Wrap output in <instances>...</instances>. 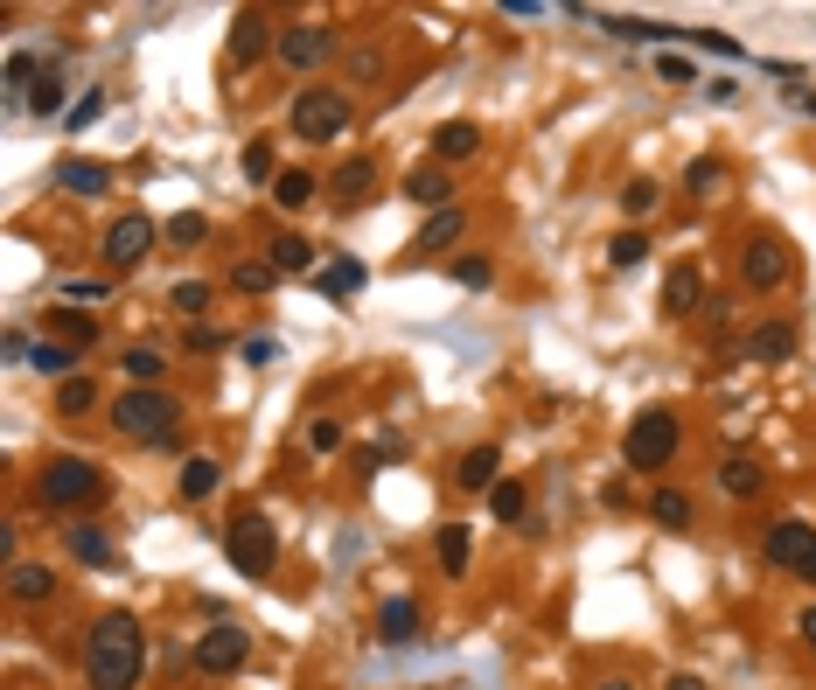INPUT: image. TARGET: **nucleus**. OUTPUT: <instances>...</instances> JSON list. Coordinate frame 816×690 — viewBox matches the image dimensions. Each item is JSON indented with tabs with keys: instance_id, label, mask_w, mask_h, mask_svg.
<instances>
[{
	"instance_id": "f257e3e1",
	"label": "nucleus",
	"mask_w": 816,
	"mask_h": 690,
	"mask_svg": "<svg viewBox=\"0 0 816 690\" xmlns=\"http://www.w3.org/2000/svg\"><path fill=\"white\" fill-rule=\"evenodd\" d=\"M147 670V634L134 614H98L91 621V642H85V683L91 690H134Z\"/></svg>"
},
{
	"instance_id": "f03ea898",
	"label": "nucleus",
	"mask_w": 816,
	"mask_h": 690,
	"mask_svg": "<svg viewBox=\"0 0 816 690\" xmlns=\"http://www.w3.org/2000/svg\"><path fill=\"white\" fill-rule=\"evenodd\" d=\"M112 433L134 440V446H175L181 440V405L168 391H119L112 397Z\"/></svg>"
},
{
	"instance_id": "7ed1b4c3",
	"label": "nucleus",
	"mask_w": 816,
	"mask_h": 690,
	"mask_svg": "<svg viewBox=\"0 0 816 690\" xmlns=\"http://www.w3.org/2000/svg\"><path fill=\"white\" fill-rule=\"evenodd\" d=\"M677 446H684V426H677V412L649 405V412H636V418H628V440H621L628 467H642V474H663V467L677 461Z\"/></svg>"
},
{
	"instance_id": "20e7f679",
	"label": "nucleus",
	"mask_w": 816,
	"mask_h": 690,
	"mask_svg": "<svg viewBox=\"0 0 816 690\" xmlns=\"http://www.w3.org/2000/svg\"><path fill=\"white\" fill-rule=\"evenodd\" d=\"M286 119H294V140L328 147V140H342V132H350V91H342V85H307Z\"/></svg>"
},
{
	"instance_id": "39448f33",
	"label": "nucleus",
	"mask_w": 816,
	"mask_h": 690,
	"mask_svg": "<svg viewBox=\"0 0 816 690\" xmlns=\"http://www.w3.org/2000/svg\"><path fill=\"white\" fill-rule=\"evenodd\" d=\"M105 495V474L91 461H77V454H57L42 474H36V502L42 510H85V502Z\"/></svg>"
},
{
	"instance_id": "423d86ee",
	"label": "nucleus",
	"mask_w": 816,
	"mask_h": 690,
	"mask_svg": "<svg viewBox=\"0 0 816 690\" xmlns=\"http://www.w3.org/2000/svg\"><path fill=\"white\" fill-rule=\"evenodd\" d=\"M224 559L238 565L245 579H273V565H279V538H273V523L258 516V510L230 516V530H224Z\"/></svg>"
},
{
	"instance_id": "0eeeda50",
	"label": "nucleus",
	"mask_w": 816,
	"mask_h": 690,
	"mask_svg": "<svg viewBox=\"0 0 816 690\" xmlns=\"http://www.w3.org/2000/svg\"><path fill=\"white\" fill-rule=\"evenodd\" d=\"M740 279H747V294H775V286L796 279V252H788V237L754 230L740 245Z\"/></svg>"
},
{
	"instance_id": "6e6552de",
	"label": "nucleus",
	"mask_w": 816,
	"mask_h": 690,
	"mask_svg": "<svg viewBox=\"0 0 816 690\" xmlns=\"http://www.w3.org/2000/svg\"><path fill=\"white\" fill-rule=\"evenodd\" d=\"M161 245V230H154V217H140V209H126V217H112V230H105V265H112V273H134V265Z\"/></svg>"
},
{
	"instance_id": "1a4fd4ad",
	"label": "nucleus",
	"mask_w": 816,
	"mask_h": 690,
	"mask_svg": "<svg viewBox=\"0 0 816 690\" xmlns=\"http://www.w3.org/2000/svg\"><path fill=\"white\" fill-rule=\"evenodd\" d=\"M245 655H252V634H245L238 621H217V628L196 642V670H203V677H238Z\"/></svg>"
},
{
	"instance_id": "9d476101",
	"label": "nucleus",
	"mask_w": 816,
	"mask_h": 690,
	"mask_svg": "<svg viewBox=\"0 0 816 690\" xmlns=\"http://www.w3.org/2000/svg\"><path fill=\"white\" fill-rule=\"evenodd\" d=\"M335 57V29L328 21H294V29H279V63L286 70H314Z\"/></svg>"
},
{
	"instance_id": "9b49d317",
	"label": "nucleus",
	"mask_w": 816,
	"mask_h": 690,
	"mask_svg": "<svg viewBox=\"0 0 816 690\" xmlns=\"http://www.w3.org/2000/svg\"><path fill=\"white\" fill-rule=\"evenodd\" d=\"M760 551H768V565H775V572H803V565H809V551H816V530H809L803 516H781V523H768Z\"/></svg>"
},
{
	"instance_id": "f8f14e48",
	"label": "nucleus",
	"mask_w": 816,
	"mask_h": 690,
	"mask_svg": "<svg viewBox=\"0 0 816 690\" xmlns=\"http://www.w3.org/2000/svg\"><path fill=\"white\" fill-rule=\"evenodd\" d=\"M371 196H377V161H371V154H350V161L328 175V203L335 209H363Z\"/></svg>"
},
{
	"instance_id": "ddd939ff",
	"label": "nucleus",
	"mask_w": 816,
	"mask_h": 690,
	"mask_svg": "<svg viewBox=\"0 0 816 690\" xmlns=\"http://www.w3.org/2000/svg\"><path fill=\"white\" fill-rule=\"evenodd\" d=\"M266 49H279V42H273V21L258 14V8H245L238 21H230V70H252Z\"/></svg>"
},
{
	"instance_id": "4468645a",
	"label": "nucleus",
	"mask_w": 816,
	"mask_h": 690,
	"mask_svg": "<svg viewBox=\"0 0 816 690\" xmlns=\"http://www.w3.org/2000/svg\"><path fill=\"white\" fill-rule=\"evenodd\" d=\"M49 189H57V196H112V168H105V161H77V154H70V161L49 168Z\"/></svg>"
},
{
	"instance_id": "2eb2a0df",
	"label": "nucleus",
	"mask_w": 816,
	"mask_h": 690,
	"mask_svg": "<svg viewBox=\"0 0 816 690\" xmlns=\"http://www.w3.org/2000/svg\"><path fill=\"white\" fill-rule=\"evenodd\" d=\"M698 307H705V273L684 258V265H670V273H663V314H670V322H684V314H698Z\"/></svg>"
},
{
	"instance_id": "dca6fc26",
	"label": "nucleus",
	"mask_w": 816,
	"mask_h": 690,
	"mask_svg": "<svg viewBox=\"0 0 816 690\" xmlns=\"http://www.w3.org/2000/svg\"><path fill=\"white\" fill-rule=\"evenodd\" d=\"M377 642H384V649H412V642H419V600L391 593V600L377 607Z\"/></svg>"
},
{
	"instance_id": "f3484780",
	"label": "nucleus",
	"mask_w": 816,
	"mask_h": 690,
	"mask_svg": "<svg viewBox=\"0 0 816 690\" xmlns=\"http://www.w3.org/2000/svg\"><path fill=\"white\" fill-rule=\"evenodd\" d=\"M482 154V126L475 119H446V126H433V161L446 168V161H475Z\"/></svg>"
},
{
	"instance_id": "a211bd4d",
	"label": "nucleus",
	"mask_w": 816,
	"mask_h": 690,
	"mask_svg": "<svg viewBox=\"0 0 816 690\" xmlns=\"http://www.w3.org/2000/svg\"><path fill=\"white\" fill-rule=\"evenodd\" d=\"M405 196L433 217V209H454V181H446V168H440V161H419V168L405 175Z\"/></svg>"
},
{
	"instance_id": "6ab92c4d",
	"label": "nucleus",
	"mask_w": 816,
	"mask_h": 690,
	"mask_svg": "<svg viewBox=\"0 0 816 690\" xmlns=\"http://www.w3.org/2000/svg\"><path fill=\"white\" fill-rule=\"evenodd\" d=\"M796 349H803L796 322H760V328L747 335V363H788Z\"/></svg>"
},
{
	"instance_id": "aec40b11",
	"label": "nucleus",
	"mask_w": 816,
	"mask_h": 690,
	"mask_svg": "<svg viewBox=\"0 0 816 690\" xmlns=\"http://www.w3.org/2000/svg\"><path fill=\"white\" fill-rule=\"evenodd\" d=\"M63 544H70V559H77V565H91V572L119 565V551H112V538H105L98 523H70V530H63Z\"/></svg>"
},
{
	"instance_id": "412c9836",
	"label": "nucleus",
	"mask_w": 816,
	"mask_h": 690,
	"mask_svg": "<svg viewBox=\"0 0 816 690\" xmlns=\"http://www.w3.org/2000/svg\"><path fill=\"white\" fill-rule=\"evenodd\" d=\"M600 29L621 42H691V29H677V21H636V14H600Z\"/></svg>"
},
{
	"instance_id": "4be33fe9",
	"label": "nucleus",
	"mask_w": 816,
	"mask_h": 690,
	"mask_svg": "<svg viewBox=\"0 0 816 690\" xmlns=\"http://www.w3.org/2000/svg\"><path fill=\"white\" fill-rule=\"evenodd\" d=\"M461 230H468V217H461V209H433V217L426 224H419V237H412V252H454L461 245Z\"/></svg>"
},
{
	"instance_id": "5701e85b",
	"label": "nucleus",
	"mask_w": 816,
	"mask_h": 690,
	"mask_svg": "<svg viewBox=\"0 0 816 690\" xmlns=\"http://www.w3.org/2000/svg\"><path fill=\"white\" fill-rule=\"evenodd\" d=\"M495 474H503V454H495V440H482V446H468V454H461V474H454V482L475 489V495H489Z\"/></svg>"
},
{
	"instance_id": "b1692460",
	"label": "nucleus",
	"mask_w": 816,
	"mask_h": 690,
	"mask_svg": "<svg viewBox=\"0 0 816 690\" xmlns=\"http://www.w3.org/2000/svg\"><path fill=\"white\" fill-rule=\"evenodd\" d=\"M49 342H63V349H91L98 322H91L85 307H49Z\"/></svg>"
},
{
	"instance_id": "393cba45",
	"label": "nucleus",
	"mask_w": 816,
	"mask_h": 690,
	"mask_svg": "<svg viewBox=\"0 0 816 690\" xmlns=\"http://www.w3.org/2000/svg\"><path fill=\"white\" fill-rule=\"evenodd\" d=\"M119 369L134 377L140 391H161V369H168V349H154V342H134V349L119 356Z\"/></svg>"
},
{
	"instance_id": "a878e982",
	"label": "nucleus",
	"mask_w": 816,
	"mask_h": 690,
	"mask_svg": "<svg viewBox=\"0 0 816 690\" xmlns=\"http://www.w3.org/2000/svg\"><path fill=\"white\" fill-rule=\"evenodd\" d=\"M760 482H768V474H760L754 454H726V461H719V489H726V495L747 502V495H760Z\"/></svg>"
},
{
	"instance_id": "bb28decb",
	"label": "nucleus",
	"mask_w": 816,
	"mask_h": 690,
	"mask_svg": "<svg viewBox=\"0 0 816 690\" xmlns=\"http://www.w3.org/2000/svg\"><path fill=\"white\" fill-rule=\"evenodd\" d=\"M8 593H14L21 607H36V600L57 593V572H49V565H8Z\"/></svg>"
},
{
	"instance_id": "cd10ccee",
	"label": "nucleus",
	"mask_w": 816,
	"mask_h": 690,
	"mask_svg": "<svg viewBox=\"0 0 816 690\" xmlns=\"http://www.w3.org/2000/svg\"><path fill=\"white\" fill-rule=\"evenodd\" d=\"M217 482H224V467L209 461V454H196L189 467H181V482H175V489H181V502H209V495H217Z\"/></svg>"
},
{
	"instance_id": "c85d7f7f",
	"label": "nucleus",
	"mask_w": 816,
	"mask_h": 690,
	"mask_svg": "<svg viewBox=\"0 0 816 690\" xmlns=\"http://www.w3.org/2000/svg\"><path fill=\"white\" fill-rule=\"evenodd\" d=\"M314 196H322V181H314L307 168H279V181H273V203L279 209H307Z\"/></svg>"
},
{
	"instance_id": "c756f323",
	"label": "nucleus",
	"mask_w": 816,
	"mask_h": 690,
	"mask_svg": "<svg viewBox=\"0 0 816 690\" xmlns=\"http://www.w3.org/2000/svg\"><path fill=\"white\" fill-rule=\"evenodd\" d=\"M356 286H363V265L356 258H335L328 273H314V294H322V300H350Z\"/></svg>"
},
{
	"instance_id": "7c9ffc66",
	"label": "nucleus",
	"mask_w": 816,
	"mask_h": 690,
	"mask_svg": "<svg viewBox=\"0 0 816 690\" xmlns=\"http://www.w3.org/2000/svg\"><path fill=\"white\" fill-rule=\"evenodd\" d=\"M266 258H273V273H307V265H314V245H307V237H294V230H279L273 245H266Z\"/></svg>"
},
{
	"instance_id": "2f4dec72",
	"label": "nucleus",
	"mask_w": 816,
	"mask_h": 690,
	"mask_svg": "<svg viewBox=\"0 0 816 690\" xmlns=\"http://www.w3.org/2000/svg\"><path fill=\"white\" fill-rule=\"evenodd\" d=\"M161 237H168L175 252H196V245H209V217H203V209H181V217L161 224Z\"/></svg>"
},
{
	"instance_id": "473e14b6",
	"label": "nucleus",
	"mask_w": 816,
	"mask_h": 690,
	"mask_svg": "<svg viewBox=\"0 0 816 690\" xmlns=\"http://www.w3.org/2000/svg\"><path fill=\"white\" fill-rule=\"evenodd\" d=\"M649 516L663 523V530H691V495H684V489H656L649 495Z\"/></svg>"
},
{
	"instance_id": "72a5a7b5",
	"label": "nucleus",
	"mask_w": 816,
	"mask_h": 690,
	"mask_svg": "<svg viewBox=\"0 0 816 690\" xmlns=\"http://www.w3.org/2000/svg\"><path fill=\"white\" fill-rule=\"evenodd\" d=\"M63 98H70V91H63V77H57V70L42 63L36 91H29V112H36V119H57V112H63Z\"/></svg>"
},
{
	"instance_id": "f704fd0d",
	"label": "nucleus",
	"mask_w": 816,
	"mask_h": 690,
	"mask_svg": "<svg viewBox=\"0 0 816 690\" xmlns=\"http://www.w3.org/2000/svg\"><path fill=\"white\" fill-rule=\"evenodd\" d=\"M245 181H252V189H273V181H279V168H273V140H245Z\"/></svg>"
},
{
	"instance_id": "c9c22d12",
	"label": "nucleus",
	"mask_w": 816,
	"mask_h": 690,
	"mask_svg": "<svg viewBox=\"0 0 816 690\" xmlns=\"http://www.w3.org/2000/svg\"><path fill=\"white\" fill-rule=\"evenodd\" d=\"M489 510H495V523H523L531 495H523V482H495V489H489Z\"/></svg>"
},
{
	"instance_id": "e433bc0d",
	"label": "nucleus",
	"mask_w": 816,
	"mask_h": 690,
	"mask_svg": "<svg viewBox=\"0 0 816 690\" xmlns=\"http://www.w3.org/2000/svg\"><path fill=\"white\" fill-rule=\"evenodd\" d=\"M91 405H98V384H91V377H63V391H57V412H63V418H85Z\"/></svg>"
},
{
	"instance_id": "4c0bfd02",
	"label": "nucleus",
	"mask_w": 816,
	"mask_h": 690,
	"mask_svg": "<svg viewBox=\"0 0 816 690\" xmlns=\"http://www.w3.org/2000/svg\"><path fill=\"white\" fill-rule=\"evenodd\" d=\"M684 189H691V196H719L726 189V168L712 161V154H698V161L684 168Z\"/></svg>"
},
{
	"instance_id": "58836bf2",
	"label": "nucleus",
	"mask_w": 816,
	"mask_h": 690,
	"mask_svg": "<svg viewBox=\"0 0 816 690\" xmlns=\"http://www.w3.org/2000/svg\"><path fill=\"white\" fill-rule=\"evenodd\" d=\"M440 565H446V579L468 572V530L461 523H440Z\"/></svg>"
},
{
	"instance_id": "ea45409f",
	"label": "nucleus",
	"mask_w": 816,
	"mask_h": 690,
	"mask_svg": "<svg viewBox=\"0 0 816 690\" xmlns=\"http://www.w3.org/2000/svg\"><path fill=\"white\" fill-rule=\"evenodd\" d=\"M642 258H649V237H642V230H621L615 245H608V265H615V273H636Z\"/></svg>"
},
{
	"instance_id": "a19ab883",
	"label": "nucleus",
	"mask_w": 816,
	"mask_h": 690,
	"mask_svg": "<svg viewBox=\"0 0 816 690\" xmlns=\"http://www.w3.org/2000/svg\"><path fill=\"white\" fill-rule=\"evenodd\" d=\"M168 307L181 314V322H203V314H209V286L203 279H181L175 294H168Z\"/></svg>"
},
{
	"instance_id": "79ce46f5",
	"label": "nucleus",
	"mask_w": 816,
	"mask_h": 690,
	"mask_svg": "<svg viewBox=\"0 0 816 690\" xmlns=\"http://www.w3.org/2000/svg\"><path fill=\"white\" fill-rule=\"evenodd\" d=\"M656 203H663V189H656V181H649V175H636V181H628V189H621V209H628V217H636V224L649 217V209H656Z\"/></svg>"
},
{
	"instance_id": "37998d69",
	"label": "nucleus",
	"mask_w": 816,
	"mask_h": 690,
	"mask_svg": "<svg viewBox=\"0 0 816 690\" xmlns=\"http://www.w3.org/2000/svg\"><path fill=\"white\" fill-rule=\"evenodd\" d=\"M279 273H273V258H245L238 273H230V286H238V294H266Z\"/></svg>"
},
{
	"instance_id": "c03bdc74",
	"label": "nucleus",
	"mask_w": 816,
	"mask_h": 690,
	"mask_svg": "<svg viewBox=\"0 0 816 690\" xmlns=\"http://www.w3.org/2000/svg\"><path fill=\"white\" fill-rule=\"evenodd\" d=\"M29 363L42 369V377H63V369L77 363V349H63V342H36V349H29Z\"/></svg>"
},
{
	"instance_id": "a18cd8bd",
	"label": "nucleus",
	"mask_w": 816,
	"mask_h": 690,
	"mask_svg": "<svg viewBox=\"0 0 816 690\" xmlns=\"http://www.w3.org/2000/svg\"><path fill=\"white\" fill-rule=\"evenodd\" d=\"M454 279H461V286H468V294H482V286H489V279H495V265H489V258H482V252H468V258H454Z\"/></svg>"
},
{
	"instance_id": "49530a36",
	"label": "nucleus",
	"mask_w": 816,
	"mask_h": 690,
	"mask_svg": "<svg viewBox=\"0 0 816 690\" xmlns=\"http://www.w3.org/2000/svg\"><path fill=\"white\" fill-rule=\"evenodd\" d=\"M377 70H384V42H363L356 57H350V85H371Z\"/></svg>"
},
{
	"instance_id": "de8ad7c7",
	"label": "nucleus",
	"mask_w": 816,
	"mask_h": 690,
	"mask_svg": "<svg viewBox=\"0 0 816 690\" xmlns=\"http://www.w3.org/2000/svg\"><path fill=\"white\" fill-rule=\"evenodd\" d=\"M307 446H314V454H342V426H335V418H314V426H307Z\"/></svg>"
},
{
	"instance_id": "09e8293b",
	"label": "nucleus",
	"mask_w": 816,
	"mask_h": 690,
	"mask_svg": "<svg viewBox=\"0 0 816 690\" xmlns=\"http://www.w3.org/2000/svg\"><path fill=\"white\" fill-rule=\"evenodd\" d=\"M98 112H105V91H85V98H77V105H70V126H91Z\"/></svg>"
},
{
	"instance_id": "8fccbe9b",
	"label": "nucleus",
	"mask_w": 816,
	"mask_h": 690,
	"mask_svg": "<svg viewBox=\"0 0 816 690\" xmlns=\"http://www.w3.org/2000/svg\"><path fill=\"white\" fill-rule=\"evenodd\" d=\"M217 328H209V322H189V356H209V349H217Z\"/></svg>"
},
{
	"instance_id": "3c124183",
	"label": "nucleus",
	"mask_w": 816,
	"mask_h": 690,
	"mask_svg": "<svg viewBox=\"0 0 816 690\" xmlns=\"http://www.w3.org/2000/svg\"><path fill=\"white\" fill-rule=\"evenodd\" d=\"M245 363H279V342L273 335H252L245 342Z\"/></svg>"
},
{
	"instance_id": "603ef678",
	"label": "nucleus",
	"mask_w": 816,
	"mask_h": 690,
	"mask_svg": "<svg viewBox=\"0 0 816 690\" xmlns=\"http://www.w3.org/2000/svg\"><path fill=\"white\" fill-rule=\"evenodd\" d=\"M63 294H70V300H98V294H112V286H105V279H70Z\"/></svg>"
},
{
	"instance_id": "864d4df0",
	"label": "nucleus",
	"mask_w": 816,
	"mask_h": 690,
	"mask_svg": "<svg viewBox=\"0 0 816 690\" xmlns=\"http://www.w3.org/2000/svg\"><path fill=\"white\" fill-rule=\"evenodd\" d=\"M656 70H663V77H670V85H691V57H663V63H656Z\"/></svg>"
},
{
	"instance_id": "5fc2aeb1",
	"label": "nucleus",
	"mask_w": 816,
	"mask_h": 690,
	"mask_svg": "<svg viewBox=\"0 0 816 690\" xmlns=\"http://www.w3.org/2000/svg\"><path fill=\"white\" fill-rule=\"evenodd\" d=\"M796 628H803V642L816 649V607H803V621H796Z\"/></svg>"
},
{
	"instance_id": "6e6d98bb",
	"label": "nucleus",
	"mask_w": 816,
	"mask_h": 690,
	"mask_svg": "<svg viewBox=\"0 0 816 690\" xmlns=\"http://www.w3.org/2000/svg\"><path fill=\"white\" fill-rule=\"evenodd\" d=\"M670 690H705V683L698 677H670Z\"/></svg>"
},
{
	"instance_id": "4d7b16f0",
	"label": "nucleus",
	"mask_w": 816,
	"mask_h": 690,
	"mask_svg": "<svg viewBox=\"0 0 816 690\" xmlns=\"http://www.w3.org/2000/svg\"><path fill=\"white\" fill-rule=\"evenodd\" d=\"M803 579H809V586H816V551H809V565H803Z\"/></svg>"
},
{
	"instance_id": "13d9d810",
	"label": "nucleus",
	"mask_w": 816,
	"mask_h": 690,
	"mask_svg": "<svg viewBox=\"0 0 816 690\" xmlns=\"http://www.w3.org/2000/svg\"><path fill=\"white\" fill-rule=\"evenodd\" d=\"M803 112H809V119H816V91H809V98H803Z\"/></svg>"
},
{
	"instance_id": "bf43d9fd",
	"label": "nucleus",
	"mask_w": 816,
	"mask_h": 690,
	"mask_svg": "<svg viewBox=\"0 0 816 690\" xmlns=\"http://www.w3.org/2000/svg\"><path fill=\"white\" fill-rule=\"evenodd\" d=\"M600 690H636V683H600Z\"/></svg>"
}]
</instances>
